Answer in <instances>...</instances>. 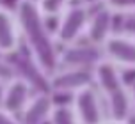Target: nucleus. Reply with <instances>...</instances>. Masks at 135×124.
<instances>
[{
	"mask_svg": "<svg viewBox=\"0 0 135 124\" xmlns=\"http://www.w3.org/2000/svg\"><path fill=\"white\" fill-rule=\"evenodd\" d=\"M14 14L30 60L41 75L50 78L61 69V51L55 34L46 25V18L39 13L36 0H18Z\"/></svg>",
	"mask_w": 135,
	"mask_h": 124,
	"instance_id": "obj_1",
	"label": "nucleus"
},
{
	"mask_svg": "<svg viewBox=\"0 0 135 124\" xmlns=\"http://www.w3.org/2000/svg\"><path fill=\"white\" fill-rule=\"evenodd\" d=\"M93 71H94V85L103 97V103L107 105L110 119L128 121L132 115L130 89L123 78L121 69L107 59H103Z\"/></svg>",
	"mask_w": 135,
	"mask_h": 124,
	"instance_id": "obj_2",
	"label": "nucleus"
},
{
	"mask_svg": "<svg viewBox=\"0 0 135 124\" xmlns=\"http://www.w3.org/2000/svg\"><path fill=\"white\" fill-rule=\"evenodd\" d=\"M89 18H91L89 7L82 6V4L69 6L59 16V23H57V28L54 32L57 43L62 44L64 48L76 44L82 35H85Z\"/></svg>",
	"mask_w": 135,
	"mask_h": 124,
	"instance_id": "obj_3",
	"label": "nucleus"
},
{
	"mask_svg": "<svg viewBox=\"0 0 135 124\" xmlns=\"http://www.w3.org/2000/svg\"><path fill=\"white\" fill-rule=\"evenodd\" d=\"M71 106L78 117L80 124H103L105 108H103V97L94 85L78 90L71 97Z\"/></svg>",
	"mask_w": 135,
	"mask_h": 124,
	"instance_id": "obj_4",
	"label": "nucleus"
},
{
	"mask_svg": "<svg viewBox=\"0 0 135 124\" xmlns=\"http://www.w3.org/2000/svg\"><path fill=\"white\" fill-rule=\"evenodd\" d=\"M94 85V71L93 69H75L61 68L55 75L48 78V89L52 94H68L73 97L78 90Z\"/></svg>",
	"mask_w": 135,
	"mask_h": 124,
	"instance_id": "obj_5",
	"label": "nucleus"
},
{
	"mask_svg": "<svg viewBox=\"0 0 135 124\" xmlns=\"http://www.w3.org/2000/svg\"><path fill=\"white\" fill-rule=\"evenodd\" d=\"M101 51L103 59L117 68L135 69V37H130L123 32H114L101 46Z\"/></svg>",
	"mask_w": 135,
	"mask_h": 124,
	"instance_id": "obj_6",
	"label": "nucleus"
},
{
	"mask_svg": "<svg viewBox=\"0 0 135 124\" xmlns=\"http://www.w3.org/2000/svg\"><path fill=\"white\" fill-rule=\"evenodd\" d=\"M103 60V51L93 44H73L61 51V68L94 69Z\"/></svg>",
	"mask_w": 135,
	"mask_h": 124,
	"instance_id": "obj_7",
	"label": "nucleus"
},
{
	"mask_svg": "<svg viewBox=\"0 0 135 124\" xmlns=\"http://www.w3.org/2000/svg\"><path fill=\"white\" fill-rule=\"evenodd\" d=\"M32 89L34 85L28 80H25L23 76H16L14 80L4 85V94H2L0 105L13 115H20L32 97Z\"/></svg>",
	"mask_w": 135,
	"mask_h": 124,
	"instance_id": "obj_8",
	"label": "nucleus"
},
{
	"mask_svg": "<svg viewBox=\"0 0 135 124\" xmlns=\"http://www.w3.org/2000/svg\"><path fill=\"white\" fill-rule=\"evenodd\" d=\"M54 94L48 90H39L30 97L27 106L20 113L21 124H50V117L55 108Z\"/></svg>",
	"mask_w": 135,
	"mask_h": 124,
	"instance_id": "obj_9",
	"label": "nucleus"
},
{
	"mask_svg": "<svg viewBox=\"0 0 135 124\" xmlns=\"http://www.w3.org/2000/svg\"><path fill=\"white\" fill-rule=\"evenodd\" d=\"M114 16L115 14L105 6H101L91 14L87 30H85V37H87L89 44L101 48L107 43V39L114 34Z\"/></svg>",
	"mask_w": 135,
	"mask_h": 124,
	"instance_id": "obj_10",
	"label": "nucleus"
},
{
	"mask_svg": "<svg viewBox=\"0 0 135 124\" xmlns=\"http://www.w3.org/2000/svg\"><path fill=\"white\" fill-rule=\"evenodd\" d=\"M20 27L16 14L0 4V55H11L20 50Z\"/></svg>",
	"mask_w": 135,
	"mask_h": 124,
	"instance_id": "obj_11",
	"label": "nucleus"
},
{
	"mask_svg": "<svg viewBox=\"0 0 135 124\" xmlns=\"http://www.w3.org/2000/svg\"><path fill=\"white\" fill-rule=\"evenodd\" d=\"M50 124H80L71 103H57L54 113L50 117Z\"/></svg>",
	"mask_w": 135,
	"mask_h": 124,
	"instance_id": "obj_12",
	"label": "nucleus"
},
{
	"mask_svg": "<svg viewBox=\"0 0 135 124\" xmlns=\"http://www.w3.org/2000/svg\"><path fill=\"white\" fill-rule=\"evenodd\" d=\"M71 0H36L39 13L45 18H55V16H61L68 7H69Z\"/></svg>",
	"mask_w": 135,
	"mask_h": 124,
	"instance_id": "obj_13",
	"label": "nucleus"
},
{
	"mask_svg": "<svg viewBox=\"0 0 135 124\" xmlns=\"http://www.w3.org/2000/svg\"><path fill=\"white\" fill-rule=\"evenodd\" d=\"M103 6L114 14H135V0H103Z\"/></svg>",
	"mask_w": 135,
	"mask_h": 124,
	"instance_id": "obj_14",
	"label": "nucleus"
},
{
	"mask_svg": "<svg viewBox=\"0 0 135 124\" xmlns=\"http://www.w3.org/2000/svg\"><path fill=\"white\" fill-rule=\"evenodd\" d=\"M18 76V71H16V66L14 62L4 59V55H0V83H9L11 80H14Z\"/></svg>",
	"mask_w": 135,
	"mask_h": 124,
	"instance_id": "obj_15",
	"label": "nucleus"
},
{
	"mask_svg": "<svg viewBox=\"0 0 135 124\" xmlns=\"http://www.w3.org/2000/svg\"><path fill=\"white\" fill-rule=\"evenodd\" d=\"M121 32L130 37H135V14H128L126 18H123Z\"/></svg>",
	"mask_w": 135,
	"mask_h": 124,
	"instance_id": "obj_16",
	"label": "nucleus"
},
{
	"mask_svg": "<svg viewBox=\"0 0 135 124\" xmlns=\"http://www.w3.org/2000/svg\"><path fill=\"white\" fill-rule=\"evenodd\" d=\"M0 124H21L20 119L13 115L11 112H7L2 105H0Z\"/></svg>",
	"mask_w": 135,
	"mask_h": 124,
	"instance_id": "obj_17",
	"label": "nucleus"
},
{
	"mask_svg": "<svg viewBox=\"0 0 135 124\" xmlns=\"http://www.w3.org/2000/svg\"><path fill=\"white\" fill-rule=\"evenodd\" d=\"M130 89V105H132V115H135V80L128 85Z\"/></svg>",
	"mask_w": 135,
	"mask_h": 124,
	"instance_id": "obj_18",
	"label": "nucleus"
},
{
	"mask_svg": "<svg viewBox=\"0 0 135 124\" xmlns=\"http://www.w3.org/2000/svg\"><path fill=\"white\" fill-rule=\"evenodd\" d=\"M80 4L85 7H93V6H98V4H103V0H80Z\"/></svg>",
	"mask_w": 135,
	"mask_h": 124,
	"instance_id": "obj_19",
	"label": "nucleus"
},
{
	"mask_svg": "<svg viewBox=\"0 0 135 124\" xmlns=\"http://www.w3.org/2000/svg\"><path fill=\"white\" fill-rule=\"evenodd\" d=\"M103 124H130V121H115V119H107Z\"/></svg>",
	"mask_w": 135,
	"mask_h": 124,
	"instance_id": "obj_20",
	"label": "nucleus"
},
{
	"mask_svg": "<svg viewBox=\"0 0 135 124\" xmlns=\"http://www.w3.org/2000/svg\"><path fill=\"white\" fill-rule=\"evenodd\" d=\"M2 94H4V83H0V101H2Z\"/></svg>",
	"mask_w": 135,
	"mask_h": 124,
	"instance_id": "obj_21",
	"label": "nucleus"
}]
</instances>
